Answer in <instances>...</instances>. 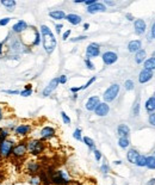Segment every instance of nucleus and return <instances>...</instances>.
Instances as JSON below:
<instances>
[{"label":"nucleus","mask_w":155,"mask_h":185,"mask_svg":"<svg viewBox=\"0 0 155 185\" xmlns=\"http://www.w3.org/2000/svg\"><path fill=\"white\" fill-rule=\"evenodd\" d=\"M152 37L155 40V23L153 24V28H152Z\"/></svg>","instance_id":"obj_53"},{"label":"nucleus","mask_w":155,"mask_h":185,"mask_svg":"<svg viewBox=\"0 0 155 185\" xmlns=\"http://www.w3.org/2000/svg\"><path fill=\"white\" fill-rule=\"evenodd\" d=\"M96 2H97L96 0H85V2H84V4H85V5H87V7H88V6L93 5V4H96Z\"/></svg>","instance_id":"obj_48"},{"label":"nucleus","mask_w":155,"mask_h":185,"mask_svg":"<svg viewBox=\"0 0 155 185\" xmlns=\"http://www.w3.org/2000/svg\"><path fill=\"white\" fill-rule=\"evenodd\" d=\"M82 141H84V143L90 148V151H96L97 148H96V143H94V141L91 139V137H88V136H85V137H82Z\"/></svg>","instance_id":"obj_25"},{"label":"nucleus","mask_w":155,"mask_h":185,"mask_svg":"<svg viewBox=\"0 0 155 185\" xmlns=\"http://www.w3.org/2000/svg\"><path fill=\"white\" fill-rule=\"evenodd\" d=\"M73 137L76 140V141H81L82 140V136H81V129H75L73 133Z\"/></svg>","instance_id":"obj_33"},{"label":"nucleus","mask_w":155,"mask_h":185,"mask_svg":"<svg viewBox=\"0 0 155 185\" xmlns=\"http://www.w3.org/2000/svg\"><path fill=\"white\" fill-rule=\"evenodd\" d=\"M71 32H72L71 30H67L65 34L62 35V40H63V41H66V40H68V37H69V35H71Z\"/></svg>","instance_id":"obj_46"},{"label":"nucleus","mask_w":155,"mask_h":185,"mask_svg":"<svg viewBox=\"0 0 155 185\" xmlns=\"http://www.w3.org/2000/svg\"><path fill=\"white\" fill-rule=\"evenodd\" d=\"M106 11V6L103 4V2H96L93 5H91L87 7V12L88 13H98V12H105Z\"/></svg>","instance_id":"obj_16"},{"label":"nucleus","mask_w":155,"mask_h":185,"mask_svg":"<svg viewBox=\"0 0 155 185\" xmlns=\"http://www.w3.org/2000/svg\"><path fill=\"white\" fill-rule=\"evenodd\" d=\"M29 183L31 185H41V179L38 176H31L29 179Z\"/></svg>","instance_id":"obj_32"},{"label":"nucleus","mask_w":155,"mask_h":185,"mask_svg":"<svg viewBox=\"0 0 155 185\" xmlns=\"http://www.w3.org/2000/svg\"><path fill=\"white\" fill-rule=\"evenodd\" d=\"M25 168H26L28 173H30L31 176H36L40 172V170H41V165L36 160H29V161H26Z\"/></svg>","instance_id":"obj_8"},{"label":"nucleus","mask_w":155,"mask_h":185,"mask_svg":"<svg viewBox=\"0 0 155 185\" xmlns=\"http://www.w3.org/2000/svg\"><path fill=\"white\" fill-rule=\"evenodd\" d=\"M74 2H75V4H81V2H85V0H75Z\"/></svg>","instance_id":"obj_59"},{"label":"nucleus","mask_w":155,"mask_h":185,"mask_svg":"<svg viewBox=\"0 0 155 185\" xmlns=\"http://www.w3.org/2000/svg\"><path fill=\"white\" fill-rule=\"evenodd\" d=\"M111 185H116V184H114V183H112V184H111Z\"/></svg>","instance_id":"obj_62"},{"label":"nucleus","mask_w":155,"mask_h":185,"mask_svg":"<svg viewBox=\"0 0 155 185\" xmlns=\"http://www.w3.org/2000/svg\"><path fill=\"white\" fill-rule=\"evenodd\" d=\"M55 28H56V32L57 34H60V32H61V29L63 28V25H62V24H56Z\"/></svg>","instance_id":"obj_50"},{"label":"nucleus","mask_w":155,"mask_h":185,"mask_svg":"<svg viewBox=\"0 0 155 185\" xmlns=\"http://www.w3.org/2000/svg\"><path fill=\"white\" fill-rule=\"evenodd\" d=\"M153 58H155V53H154V56H153Z\"/></svg>","instance_id":"obj_63"},{"label":"nucleus","mask_w":155,"mask_h":185,"mask_svg":"<svg viewBox=\"0 0 155 185\" xmlns=\"http://www.w3.org/2000/svg\"><path fill=\"white\" fill-rule=\"evenodd\" d=\"M0 4L2 5V6H5L8 11H12V10L16 7L17 2L15 0H1L0 1Z\"/></svg>","instance_id":"obj_24"},{"label":"nucleus","mask_w":155,"mask_h":185,"mask_svg":"<svg viewBox=\"0 0 155 185\" xmlns=\"http://www.w3.org/2000/svg\"><path fill=\"white\" fill-rule=\"evenodd\" d=\"M2 118H4V112H2L1 106H0V121H2Z\"/></svg>","instance_id":"obj_54"},{"label":"nucleus","mask_w":155,"mask_h":185,"mask_svg":"<svg viewBox=\"0 0 155 185\" xmlns=\"http://www.w3.org/2000/svg\"><path fill=\"white\" fill-rule=\"evenodd\" d=\"M101 59H103V62L110 66V65H114V62L118 60V55L114 53V51H105L103 55H101Z\"/></svg>","instance_id":"obj_11"},{"label":"nucleus","mask_w":155,"mask_h":185,"mask_svg":"<svg viewBox=\"0 0 155 185\" xmlns=\"http://www.w3.org/2000/svg\"><path fill=\"white\" fill-rule=\"evenodd\" d=\"M15 141L11 139H6L0 142V158L1 159H8L12 157V151L15 147Z\"/></svg>","instance_id":"obj_4"},{"label":"nucleus","mask_w":155,"mask_h":185,"mask_svg":"<svg viewBox=\"0 0 155 185\" xmlns=\"http://www.w3.org/2000/svg\"><path fill=\"white\" fill-rule=\"evenodd\" d=\"M127 18H128V20H132V19H134L132 15H130V13H128V15H127Z\"/></svg>","instance_id":"obj_58"},{"label":"nucleus","mask_w":155,"mask_h":185,"mask_svg":"<svg viewBox=\"0 0 155 185\" xmlns=\"http://www.w3.org/2000/svg\"><path fill=\"white\" fill-rule=\"evenodd\" d=\"M144 60H146V50L141 49V50L137 51L136 55H135V62H136V63H142Z\"/></svg>","instance_id":"obj_26"},{"label":"nucleus","mask_w":155,"mask_h":185,"mask_svg":"<svg viewBox=\"0 0 155 185\" xmlns=\"http://www.w3.org/2000/svg\"><path fill=\"white\" fill-rule=\"evenodd\" d=\"M100 54V45L98 43H90L86 48V59H92V58H97Z\"/></svg>","instance_id":"obj_7"},{"label":"nucleus","mask_w":155,"mask_h":185,"mask_svg":"<svg viewBox=\"0 0 155 185\" xmlns=\"http://www.w3.org/2000/svg\"><path fill=\"white\" fill-rule=\"evenodd\" d=\"M149 170H155V158L152 155V157H147V166Z\"/></svg>","instance_id":"obj_31"},{"label":"nucleus","mask_w":155,"mask_h":185,"mask_svg":"<svg viewBox=\"0 0 155 185\" xmlns=\"http://www.w3.org/2000/svg\"><path fill=\"white\" fill-rule=\"evenodd\" d=\"M117 133L119 135V137H128L130 134V128L127 124H119L117 128Z\"/></svg>","instance_id":"obj_23"},{"label":"nucleus","mask_w":155,"mask_h":185,"mask_svg":"<svg viewBox=\"0 0 155 185\" xmlns=\"http://www.w3.org/2000/svg\"><path fill=\"white\" fill-rule=\"evenodd\" d=\"M103 4H104V5H109V6H114V5H116L114 1H109V0H105Z\"/></svg>","instance_id":"obj_49"},{"label":"nucleus","mask_w":155,"mask_h":185,"mask_svg":"<svg viewBox=\"0 0 155 185\" xmlns=\"http://www.w3.org/2000/svg\"><path fill=\"white\" fill-rule=\"evenodd\" d=\"M22 97H29V96H31L32 94V88H25L23 91H20L19 93Z\"/></svg>","instance_id":"obj_36"},{"label":"nucleus","mask_w":155,"mask_h":185,"mask_svg":"<svg viewBox=\"0 0 155 185\" xmlns=\"http://www.w3.org/2000/svg\"><path fill=\"white\" fill-rule=\"evenodd\" d=\"M144 69L154 71L155 69V58H150L144 61Z\"/></svg>","instance_id":"obj_28"},{"label":"nucleus","mask_w":155,"mask_h":185,"mask_svg":"<svg viewBox=\"0 0 155 185\" xmlns=\"http://www.w3.org/2000/svg\"><path fill=\"white\" fill-rule=\"evenodd\" d=\"M136 166H139V167H146L147 166V157L140 155L137 161H136Z\"/></svg>","instance_id":"obj_29"},{"label":"nucleus","mask_w":155,"mask_h":185,"mask_svg":"<svg viewBox=\"0 0 155 185\" xmlns=\"http://www.w3.org/2000/svg\"><path fill=\"white\" fill-rule=\"evenodd\" d=\"M93 154H94V158H96V161H100L101 158H103V154H101V152L98 151V149H96V151L93 152Z\"/></svg>","instance_id":"obj_39"},{"label":"nucleus","mask_w":155,"mask_h":185,"mask_svg":"<svg viewBox=\"0 0 155 185\" xmlns=\"http://www.w3.org/2000/svg\"><path fill=\"white\" fill-rule=\"evenodd\" d=\"M61 117H62V121L65 122L66 124H69V123H71V118L68 117V115L66 114L65 111H61Z\"/></svg>","instance_id":"obj_38"},{"label":"nucleus","mask_w":155,"mask_h":185,"mask_svg":"<svg viewBox=\"0 0 155 185\" xmlns=\"http://www.w3.org/2000/svg\"><path fill=\"white\" fill-rule=\"evenodd\" d=\"M88 28H90V24H88V23H85V24H84V30H88Z\"/></svg>","instance_id":"obj_56"},{"label":"nucleus","mask_w":155,"mask_h":185,"mask_svg":"<svg viewBox=\"0 0 155 185\" xmlns=\"http://www.w3.org/2000/svg\"><path fill=\"white\" fill-rule=\"evenodd\" d=\"M28 29H29V25L24 20H19V22H17L16 24L12 26V31L15 34H23Z\"/></svg>","instance_id":"obj_15"},{"label":"nucleus","mask_w":155,"mask_h":185,"mask_svg":"<svg viewBox=\"0 0 155 185\" xmlns=\"http://www.w3.org/2000/svg\"><path fill=\"white\" fill-rule=\"evenodd\" d=\"M80 90H81V86H80V87H72V88H71V92L76 93L78 91H80Z\"/></svg>","instance_id":"obj_51"},{"label":"nucleus","mask_w":155,"mask_h":185,"mask_svg":"<svg viewBox=\"0 0 155 185\" xmlns=\"http://www.w3.org/2000/svg\"><path fill=\"white\" fill-rule=\"evenodd\" d=\"M86 38H87V36H78V37L71 38V42H79V41H84Z\"/></svg>","instance_id":"obj_43"},{"label":"nucleus","mask_w":155,"mask_h":185,"mask_svg":"<svg viewBox=\"0 0 155 185\" xmlns=\"http://www.w3.org/2000/svg\"><path fill=\"white\" fill-rule=\"evenodd\" d=\"M147 185H155V178H152V179H149L148 180Z\"/></svg>","instance_id":"obj_52"},{"label":"nucleus","mask_w":155,"mask_h":185,"mask_svg":"<svg viewBox=\"0 0 155 185\" xmlns=\"http://www.w3.org/2000/svg\"><path fill=\"white\" fill-rule=\"evenodd\" d=\"M100 171H101V173H104V174H107V173L110 172V166H109V164H106V162H103V164H101V166H100Z\"/></svg>","instance_id":"obj_34"},{"label":"nucleus","mask_w":155,"mask_h":185,"mask_svg":"<svg viewBox=\"0 0 155 185\" xmlns=\"http://www.w3.org/2000/svg\"><path fill=\"white\" fill-rule=\"evenodd\" d=\"M119 90H121V87H119L118 84H112L111 86H109V88L104 92V96H103L105 103L114 101V99L117 98L118 93H119Z\"/></svg>","instance_id":"obj_6"},{"label":"nucleus","mask_w":155,"mask_h":185,"mask_svg":"<svg viewBox=\"0 0 155 185\" xmlns=\"http://www.w3.org/2000/svg\"><path fill=\"white\" fill-rule=\"evenodd\" d=\"M134 81L132 80H127L125 83H124V87H125V90H128V91H131V90H134Z\"/></svg>","instance_id":"obj_35"},{"label":"nucleus","mask_w":155,"mask_h":185,"mask_svg":"<svg viewBox=\"0 0 155 185\" xmlns=\"http://www.w3.org/2000/svg\"><path fill=\"white\" fill-rule=\"evenodd\" d=\"M50 178L51 184L54 185H68L71 183V176L65 170H57L53 172H47Z\"/></svg>","instance_id":"obj_2"},{"label":"nucleus","mask_w":155,"mask_h":185,"mask_svg":"<svg viewBox=\"0 0 155 185\" xmlns=\"http://www.w3.org/2000/svg\"><path fill=\"white\" fill-rule=\"evenodd\" d=\"M135 32L137 35H143L146 32V29H147V26H146V22L143 20V19H137V20H135Z\"/></svg>","instance_id":"obj_17"},{"label":"nucleus","mask_w":155,"mask_h":185,"mask_svg":"<svg viewBox=\"0 0 155 185\" xmlns=\"http://www.w3.org/2000/svg\"><path fill=\"white\" fill-rule=\"evenodd\" d=\"M85 65H86V67L88 68V69H91V71H93V69H94V65L91 62V60L85 59Z\"/></svg>","instance_id":"obj_42"},{"label":"nucleus","mask_w":155,"mask_h":185,"mask_svg":"<svg viewBox=\"0 0 155 185\" xmlns=\"http://www.w3.org/2000/svg\"><path fill=\"white\" fill-rule=\"evenodd\" d=\"M4 41H2V42H0V55H1V54H2V47H4Z\"/></svg>","instance_id":"obj_55"},{"label":"nucleus","mask_w":155,"mask_h":185,"mask_svg":"<svg viewBox=\"0 0 155 185\" xmlns=\"http://www.w3.org/2000/svg\"><path fill=\"white\" fill-rule=\"evenodd\" d=\"M141 45H142V43L140 40H134L128 44V50L130 53H137L139 50H141Z\"/></svg>","instance_id":"obj_21"},{"label":"nucleus","mask_w":155,"mask_h":185,"mask_svg":"<svg viewBox=\"0 0 155 185\" xmlns=\"http://www.w3.org/2000/svg\"><path fill=\"white\" fill-rule=\"evenodd\" d=\"M31 131V126L30 124H19L15 128V134L18 137H25Z\"/></svg>","instance_id":"obj_12"},{"label":"nucleus","mask_w":155,"mask_h":185,"mask_svg":"<svg viewBox=\"0 0 155 185\" xmlns=\"http://www.w3.org/2000/svg\"><path fill=\"white\" fill-rule=\"evenodd\" d=\"M149 122H150V124H153L155 127V114H152L149 116Z\"/></svg>","instance_id":"obj_47"},{"label":"nucleus","mask_w":155,"mask_h":185,"mask_svg":"<svg viewBox=\"0 0 155 185\" xmlns=\"http://www.w3.org/2000/svg\"><path fill=\"white\" fill-rule=\"evenodd\" d=\"M66 19L72 24V25H78L80 24L82 20V18L79 16V15H75V13H69L66 16Z\"/></svg>","instance_id":"obj_22"},{"label":"nucleus","mask_w":155,"mask_h":185,"mask_svg":"<svg viewBox=\"0 0 155 185\" xmlns=\"http://www.w3.org/2000/svg\"><path fill=\"white\" fill-rule=\"evenodd\" d=\"M26 144H28V153L33 155V157L40 155L44 151V143L42 140L30 139L29 141H26Z\"/></svg>","instance_id":"obj_3"},{"label":"nucleus","mask_w":155,"mask_h":185,"mask_svg":"<svg viewBox=\"0 0 155 185\" xmlns=\"http://www.w3.org/2000/svg\"><path fill=\"white\" fill-rule=\"evenodd\" d=\"M2 92L7 93V94H19V91H17V90H5V91H2Z\"/></svg>","instance_id":"obj_45"},{"label":"nucleus","mask_w":155,"mask_h":185,"mask_svg":"<svg viewBox=\"0 0 155 185\" xmlns=\"http://www.w3.org/2000/svg\"><path fill=\"white\" fill-rule=\"evenodd\" d=\"M152 78H153V71L143 69V71H141V73H140L139 81L141 83V84H144V83L149 81Z\"/></svg>","instance_id":"obj_18"},{"label":"nucleus","mask_w":155,"mask_h":185,"mask_svg":"<svg viewBox=\"0 0 155 185\" xmlns=\"http://www.w3.org/2000/svg\"><path fill=\"white\" fill-rule=\"evenodd\" d=\"M28 154V144L26 141H19L15 144L13 151H12V157L15 159H23Z\"/></svg>","instance_id":"obj_5"},{"label":"nucleus","mask_w":155,"mask_h":185,"mask_svg":"<svg viewBox=\"0 0 155 185\" xmlns=\"http://www.w3.org/2000/svg\"><path fill=\"white\" fill-rule=\"evenodd\" d=\"M99 104H100V99H99L98 96H92V97H90L87 99L85 108H86V110H88V111H94Z\"/></svg>","instance_id":"obj_13"},{"label":"nucleus","mask_w":155,"mask_h":185,"mask_svg":"<svg viewBox=\"0 0 155 185\" xmlns=\"http://www.w3.org/2000/svg\"><path fill=\"white\" fill-rule=\"evenodd\" d=\"M40 34L42 35V42H43V48L47 54H53L55 48H56V38L54 34L51 32V30L49 29V26L47 25H41L40 28Z\"/></svg>","instance_id":"obj_1"},{"label":"nucleus","mask_w":155,"mask_h":185,"mask_svg":"<svg viewBox=\"0 0 155 185\" xmlns=\"http://www.w3.org/2000/svg\"><path fill=\"white\" fill-rule=\"evenodd\" d=\"M109 111H110V106L107 105V103L104 101V103H100L98 106L96 108L94 114L97 116H99V117H104V116H106L109 114Z\"/></svg>","instance_id":"obj_14"},{"label":"nucleus","mask_w":155,"mask_h":185,"mask_svg":"<svg viewBox=\"0 0 155 185\" xmlns=\"http://www.w3.org/2000/svg\"><path fill=\"white\" fill-rule=\"evenodd\" d=\"M58 83L60 84H66L67 83V76L66 75H61V76H58Z\"/></svg>","instance_id":"obj_44"},{"label":"nucleus","mask_w":155,"mask_h":185,"mask_svg":"<svg viewBox=\"0 0 155 185\" xmlns=\"http://www.w3.org/2000/svg\"><path fill=\"white\" fill-rule=\"evenodd\" d=\"M114 165H122V160H116V161H114Z\"/></svg>","instance_id":"obj_57"},{"label":"nucleus","mask_w":155,"mask_h":185,"mask_svg":"<svg viewBox=\"0 0 155 185\" xmlns=\"http://www.w3.org/2000/svg\"><path fill=\"white\" fill-rule=\"evenodd\" d=\"M58 84H60V83H58V78H54V79H51V81H50L49 84L45 86V88L43 90L42 96H43V97H48V96H50L51 93L56 90V87L58 86Z\"/></svg>","instance_id":"obj_10"},{"label":"nucleus","mask_w":155,"mask_h":185,"mask_svg":"<svg viewBox=\"0 0 155 185\" xmlns=\"http://www.w3.org/2000/svg\"><path fill=\"white\" fill-rule=\"evenodd\" d=\"M66 15L62 10H55V11H50L49 12V17L55 19V20H62V19H66Z\"/></svg>","instance_id":"obj_20"},{"label":"nucleus","mask_w":155,"mask_h":185,"mask_svg":"<svg viewBox=\"0 0 155 185\" xmlns=\"http://www.w3.org/2000/svg\"><path fill=\"white\" fill-rule=\"evenodd\" d=\"M140 153L136 149H129L128 153H127V159L130 164H135L136 165V161L139 159Z\"/></svg>","instance_id":"obj_19"},{"label":"nucleus","mask_w":155,"mask_h":185,"mask_svg":"<svg viewBox=\"0 0 155 185\" xmlns=\"http://www.w3.org/2000/svg\"><path fill=\"white\" fill-rule=\"evenodd\" d=\"M56 134V130H55V128H53V127H44V128H42L41 133H40V136H41V140L42 141H44V140H49V139H53L54 136Z\"/></svg>","instance_id":"obj_9"},{"label":"nucleus","mask_w":155,"mask_h":185,"mask_svg":"<svg viewBox=\"0 0 155 185\" xmlns=\"http://www.w3.org/2000/svg\"><path fill=\"white\" fill-rule=\"evenodd\" d=\"M146 109L149 112L155 111V97H150L147 101H146Z\"/></svg>","instance_id":"obj_27"},{"label":"nucleus","mask_w":155,"mask_h":185,"mask_svg":"<svg viewBox=\"0 0 155 185\" xmlns=\"http://www.w3.org/2000/svg\"><path fill=\"white\" fill-rule=\"evenodd\" d=\"M129 139L128 137H119V140H118V146L121 147V148H128L129 147Z\"/></svg>","instance_id":"obj_30"},{"label":"nucleus","mask_w":155,"mask_h":185,"mask_svg":"<svg viewBox=\"0 0 155 185\" xmlns=\"http://www.w3.org/2000/svg\"><path fill=\"white\" fill-rule=\"evenodd\" d=\"M0 185H4V184H2V183H1V182H0Z\"/></svg>","instance_id":"obj_61"},{"label":"nucleus","mask_w":155,"mask_h":185,"mask_svg":"<svg viewBox=\"0 0 155 185\" xmlns=\"http://www.w3.org/2000/svg\"><path fill=\"white\" fill-rule=\"evenodd\" d=\"M96 79H97L96 76H92V78H91V79L88 80V81H87V83H86V84L84 85V86H81V90H86L87 87H90L91 85H92L93 83H94V81H96Z\"/></svg>","instance_id":"obj_37"},{"label":"nucleus","mask_w":155,"mask_h":185,"mask_svg":"<svg viewBox=\"0 0 155 185\" xmlns=\"http://www.w3.org/2000/svg\"><path fill=\"white\" fill-rule=\"evenodd\" d=\"M132 114H134V116H139V114H140V104H139V103H136V104L134 105Z\"/></svg>","instance_id":"obj_41"},{"label":"nucleus","mask_w":155,"mask_h":185,"mask_svg":"<svg viewBox=\"0 0 155 185\" xmlns=\"http://www.w3.org/2000/svg\"><path fill=\"white\" fill-rule=\"evenodd\" d=\"M11 19L12 18L10 17H6V18H2V19H0V26H6L11 22Z\"/></svg>","instance_id":"obj_40"},{"label":"nucleus","mask_w":155,"mask_h":185,"mask_svg":"<svg viewBox=\"0 0 155 185\" xmlns=\"http://www.w3.org/2000/svg\"><path fill=\"white\" fill-rule=\"evenodd\" d=\"M153 157H154V158H155V152H154V153H153Z\"/></svg>","instance_id":"obj_60"}]
</instances>
